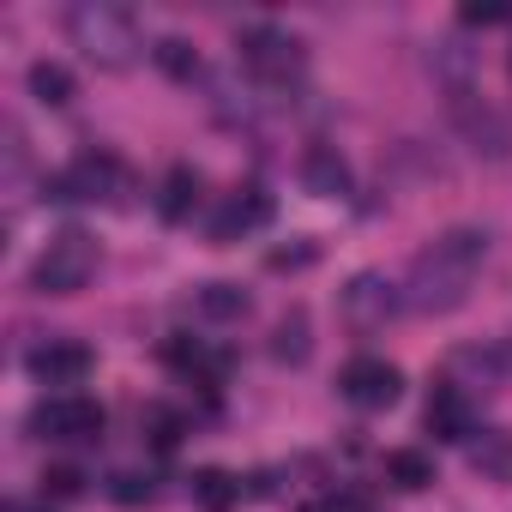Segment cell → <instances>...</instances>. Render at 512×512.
Masks as SVG:
<instances>
[{
    "instance_id": "6da1fadb",
    "label": "cell",
    "mask_w": 512,
    "mask_h": 512,
    "mask_svg": "<svg viewBox=\"0 0 512 512\" xmlns=\"http://www.w3.org/2000/svg\"><path fill=\"white\" fill-rule=\"evenodd\" d=\"M488 260V229L482 223H452L440 229L416 260H410V278H404V308L416 314H452L464 308L476 272Z\"/></svg>"
},
{
    "instance_id": "7a4b0ae2",
    "label": "cell",
    "mask_w": 512,
    "mask_h": 512,
    "mask_svg": "<svg viewBox=\"0 0 512 512\" xmlns=\"http://www.w3.org/2000/svg\"><path fill=\"white\" fill-rule=\"evenodd\" d=\"M67 37L109 73L133 67V55H139V19L127 7H115V0H79L67 13Z\"/></svg>"
},
{
    "instance_id": "3957f363",
    "label": "cell",
    "mask_w": 512,
    "mask_h": 512,
    "mask_svg": "<svg viewBox=\"0 0 512 512\" xmlns=\"http://www.w3.org/2000/svg\"><path fill=\"white\" fill-rule=\"evenodd\" d=\"M97 272V241L85 229H61L31 266V290L37 296H79Z\"/></svg>"
},
{
    "instance_id": "277c9868",
    "label": "cell",
    "mask_w": 512,
    "mask_h": 512,
    "mask_svg": "<svg viewBox=\"0 0 512 512\" xmlns=\"http://www.w3.org/2000/svg\"><path fill=\"white\" fill-rule=\"evenodd\" d=\"M235 49H241V67L260 79V85H290V79H302V67H308L302 43H296L290 31H278V25H247V31L235 37Z\"/></svg>"
},
{
    "instance_id": "5b68a950",
    "label": "cell",
    "mask_w": 512,
    "mask_h": 512,
    "mask_svg": "<svg viewBox=\"0 0 512 512\" xmlns=\"http://www.w3.org/2000/svg\"><path fill=\"white\" fill-rule=\"evenodd\" d=\"M103 404L97 398H79V392H55V398H43L37 410H31V428L43 434V440H97L103 434Z\"/></svg>"
},
{
    "instance_id": "8992f818",
    "label": "cell",
    "mask_w": 512,
    "mask_h": 512,
    "mask_svg": "<svg viewBox=\"0 0 512 512\" xmlns=\"http://www.w3.org/2000/svg\"><path fill=\"white\" fill-rule=\"evenodd\" d=\"M338 392H344L356 410H392L398 392H404V374H398L392 362H380V356H356V362L338 374Z\"/></svg>"
},
{
    "instance_id": "52a82bcc",
    "label": "cell",
    "mask_w": 512,
    "mask_h": 512,
    "mask_svg": "<svg viewBox=\"0 0 512 512\" xmlns=\"http://www.w3.org/2000/svg\"><path fill=\"white\" fill-rule=\"evenodd\" d=\"M398 308H404V290H398L386 272H356V278L344 284V314H350L356 326H386Z\"/></svg>"
},
{
    "instance_id": "ba28073f",
    "label": "cell",
    "mask_w": 512,
    "mask_h": 512,
    "mask_svg": "<svg viewBox=\"0 0 512 512\" xmlns=\"http://www.w3.org/2000/svg\"><path fill=\"white\" fill-rule=\"evenodd\" d=\"M91 368H97V356H91L79 338H49L43 350H31V374H37L43 386H61V392H73Z\"/></svg>"
},
{
    "instance_id": "9c48e42d",
    "label": "cell",
    "mask_w": 512,
    "mask_h": 512,
    "mask_svg": "<svg viewBox=\"0 0 512 512\" xmlns=\"http://www.w3.org/2000/svg\"><path fill=\"white\" fill-rule=\"evenodd\" d=\"M272 211H278V205H272V193H266V187H241V193L211 217V241H217V247H229V241H241L247 229H266V223H272Z\"/></svg>"
},
{
    "instance_id": "30bf717a",
    "label": "cell",
    "mask_w": 512,
    "mask_h": 512,
    "mask_svg": "<svg viewBox=\"0 0 512 512\" xmlns=\"http://www.w3.org/2000/svg\"><path fill=\"white\" fill-rule=\"evenodd\" d=\"M452 115H458V127H464V139L476 151H488V157H506L512 151V121L494 115V109H476L470 91H452Z\"/></svg>"
},
{
    "instance_id": "8fae6325",
    "label": "cell",
    "mask_w": 512,
    "mask_h": 512,
    "mask_svg": "<svg viewBox=\"0 0 512 512\" xmlns=\"http://www.w3.org/2000/svg\"><path fill=\"white\" fill-rule=\"evenodd\" d=\"M350 157L338 151V145H308V157H302V187L314 193V199H344L350 193Z\"/></svg>"
},
{
    "instance_id": "7c38bea8",
    "label": "cell",
    "mask_w": 512,
    "mask_h": 512,
    "mask_svg": "<svg viewBox=\"0 0 512 512\" xmlns=\"http://www.w3.org/2000/svg\"><path fill=\"white\" fill-rule=\"evenodd\" d=\"M199 193H205V175H199L193 163H169V175H163V187H157V217H163V223H187V217L199 211Z\"/></svg>"
},
{
    "instance_id": "4fadbf2b",
    "label": "cell",
    "mask_w": 512,
    "mask_h": 512,
    "mask_svg": "<svg viewBox=\"0 0 512 512\" xmlns=\"http://www.w3.org/2000/svg\"><path fill=\"white\" fill-rule=\"evenodd\" d=\"M422 422H428V434H434V440H470V434H476V428H470V398H464L452 380H440V386H434V398H428V416H422Z\"/></svg>"
},
{
    "instance_id": "5bb4252c",
    "label": "cell",
    "mask_w": 512,
    "mask_h": 512,
    "mask_svg": "<svg viewBox=\"0 0 512 512\" xmlns=\"http://www.w3.org/2000/svg\"><path fill=\"white\" fill-rule=\"evenodd\" d=\"M308 356H314V320H308V308L278 314V326H272V362L278 368H302Z\"/></svg>"
},
{
    "instance_id": "9a60e30c",
    "label": "cell",
    "mask_w": 512,
    "mask_h": 512,
    "mask_svg": "<svg viewBox=\"0 0 512 512\" xmlns=\"http://www.w3.org/2000/svg\"><path fill=\"white\" fill-rule=\"evenodd\" d=\"M193 314H199L205 326H235V320L247 314V290L229 284V278H211V284L193 290Z\"/></svg>"
},
{
    "instance_id": "2e32d148",
    "label": "cell",
    "mask_w": 512,
    "mask_h": 512,
    "mask_svg": "<svg viewBox=\"0 0 512 512\" xmlns=\"http://www.w3.org/2000/svg\"><path fill=\"white\" fill-rule=\"evenodd\" d=\"M193 500H199L205 512H235V506H241V476L205 464V470H193Z\"/></svg>"
},
{
    "instance_id": "e0dca14e",
    "label": "cell",
    "mask_w": 512,
    "mask_h": 512,
    "mask_svg": "<svg viewBox=\"0 0 512 512\" xmlns=\"http://www.w3.org/2000/svg\"><path fill=\"white\" fill-rule=\"evenodd\" d=\"M25 79H31V97H37V103H49V109H67V103H73V91H79V85H73V73H67L61 61H31V73H25Z\"/></svg>"
},
{
    "instance_id": "ac0fdd59",
    "label": "cell",
    "mask_w": 512,
    "mask_h": 512,
    "mask_svg": "<svg viewBox=\"0 0 512 512\" xmlns=\"http://www.w3.org/2000/svg\"><path fill=\"white\" fill-rule=\"evenodd\" d=\"M386 482H392V488H404V494H422V488L434 482V458H428V452H416V446H398V452L386 458Z\"/></svg>"
},
{
    "instance_id": "d6986e66",
    "label": "cell",
    "mask_w": 512,
    "mask_h": 512,
    "mask_svg": "<svg viewBox=\"0 0 512 512\" xmlns=\"http://www.w3.org/2000/svg\"><path fill=\"white\" fill-rule=\"evenodd\" d=\"M470 464L494 482H512V434L506 428H488L482 440H470Z\"/></svg>"
},
{
    "instance_id": "ffe728a7",
    "label": "cell",
    "mask_w": 512,
    "mask_h": 512,
    "mask_svg": "<svg viewBox=\"0 0 512 512\" xmlns=\"http://www.w3.org/2000/svg\"><path fill=\"white\" fill-rule=\"evenodd\" d=\"M151 61H157V67H163L175 85H193V79H199V49H193L187 37H157Z\"/></svg>"
},
{
    "instance_id": "44dd1931",
    "label": "cell",
    "mask_w": 512,
    "mask_h": 512,
    "mask_svg": "<svg viewBox=\"0 0 512 512\" xmlns=\"http://www.w3.org/2000/svg\"><path fill=\"white\" fill-rule=\"evenodd\" d=\"M145 434H151V446H157V452H175V446H181V434H187V422H181L175 410L151 404V410H145Z\"/></svg>"
},
{
    "instance_id": "7402d4cb",
    "label": "cell",
    "mask_w": 512,
    "mask_h": 512,
    "mask_svg": "<svg viewBox=\"0 0 512 512\" xmlns=\"http://www.w3.org/2000/svg\"><path fill=\"white\" fill-rule=\"evenodd\" d=\"M151 494H157V482H151L145 470H115V476H109V500H115V506H145Z\"/></svg>"
},
{
    "instance_id": "603a6c76",
    "label": "cell",
    "mask_w": 512,
    "mask_h": 512,
    "mask_svg": "<svg viewBox=\"0 0 512 512\" xmlns=\"http://www.w3.org/2000/svg\"><path fill=\"white\" fill-rule=\"evenodd\" d=\"M85 494V470L79 464H49L43 470V500H79Z\"/></svg>"
},
{
    "instance_id": "cb8c5ba5",
    "label": "cell",
    "mask_w": 512,
    "mask_h": 512,
    "mask_svg": "<svg viewBox=\"0 0 512 512\" xmlns=\"http://www.w3.org/2000/svg\"><path fill=\"white\" fill-rule=\"evenodd\" d=\"M314 260H320V247H314L308 235H296L290 247H272V253H266V266H272V272H308Z\"/></svg>"
},
{
    "instance_id": "d4e9b609",
    "label": "cell",
    "mask_w": 512,
    "mask_h": 512,
    "mask_svg": "<svg viewBox=\"0 0 512 512\" xmlns=\"http://www.w3.org/2000/svg\"><path fill=\"white\" fill-rule=\"evenodd\" d=\"M512 13L506 7H482V0H476V7H464V25H506Z\"/></svg>"
},
{
    "instance_id": "484cf974",
    "label": "cell",
    "mask_w": 512,
    "mask_h": 512,
    "mask_svg": "<svg viewBox=\"0 0 512 512\" xmlns=\"http://www.w3.org/2000/svg\"><path fill=\"white\" fill-rule=\"evenodd\" d=\"M302 512H344V500H308Z\"/></svg>"
},
{
    "instance_id": "4316f807",
    "label": "cell",
    "mask_w": 512,
    "mask_h": 512,
    "mask_svg": "<svg viewBox=\"0 0 512 512\" xmlns=\"http://www.w3.org/2000/svg\"><path fill=\"white\" fill-rule=\"evenodd\" d=\"M7 512H55V506H49V500H43V506H7Z\"/></svg>"
}]
</instances>
